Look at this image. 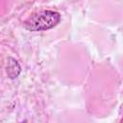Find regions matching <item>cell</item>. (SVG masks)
<instances>
[{"mask_svg":"<svg viewBox=\"0 0 123 123\" xmlns=\"http://www.w3.org/2000/svg\"><path fill=\"white\" fill-rule=\"evenodd\" d=\"M20 71H21V68H20V65L17 62V61H15L12 58H9L8 59V67H7L8 76L11 79H14L19 75Z\"/></svg>","mask_w":123,"mask_h":123,"instance_id":"7a4b0ae2","label":"cell"},{"mask_svg":"<svg viewBox=\"0 0 123 123\" xmlns=\"http://www.w3.org/2000/svg\"><path fill=\"white\" fill-rule=\"evenodd\" d=\"M62 16L58 12L45 10L32 14L25 22L23 26L26 30L31 32L45 31L54 28L61 22Z\"/></svg>","mask_w":123,"mask_h":123,"instance_id":"6da1fadb","label":"cell"}]
</instances>
